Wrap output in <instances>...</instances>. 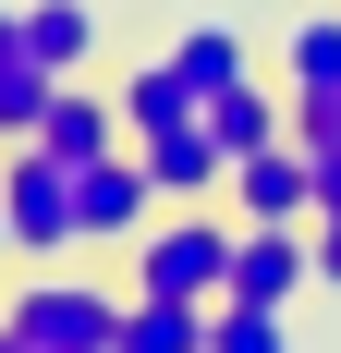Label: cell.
I'll use <instances>...</instances> for the list:
<instances>
[{"label": "cell", "mask_w": 341, "mask_h": 353, "mask_svg": "<svg viewBox=\"0 0 341 353\" xmlns=\"http://www.w3.org/2000/svg\"><path fill=\"white\" fill-rule=\"evenodd\" d=\"M25 49L49 73H86L98 61V12H86V0H25Z\"/></svg>", "instance_id": "obj_10"}, {"label": "cell", "mask_w": 341, "mask_h": 353, "mask_svg": "<svg viewBox=\"0 0 341 353\" xmlns=\"http://www.w3.org/2000/svg\"><path fill=\"white\" fill-rule=\"evenodd\" d=\"M170 61L195 73L207 98H220V85H244V73H256V61H244V37H232V25H183V37H170Z\"/></svg>", "instance_id": "obj_15"}, {"label": "cell", "mask_w": 341, "mask_h": 353, "mask_svg": "<svg viewBox=\"0 0 341 353\" xmlns=\"http://www.w3.org/2000/svg\"><path fill=\"white\" fill-rule=\"evenodd\" d=\"M280 317H293V305H244V292H220V305H207V353H280V341H293Z\"/></svg>", "instance_id": "obj_14"}, {"label": "cell", "mask_w": 341, "mask_h": 353, "mask_svg": "<svg viewBox=\"0 0 341 353\" xmlns=\"http://www.w3.org/2000/svg\"><path fill=\"white\" fill-rule=\"evenodd\" d=\"M0 256H12V219H0Z\"/></svg>", "instance_id": "obj_18"}, {"label": "cell", "mask_w": 341, "mask_h": 353, "mask_svg": "<svg viewBox=\"0 0 341 353\" xmlns=\"http://www.w3.org/2000/svg\"><path fill=\"white\" fill-rule=\"evenodd\" d=\"M122 305H135V292L73 281L61 256H49L25 292H0V341L12 353H122Z\"/></svg>", "instance_id": "obj_1"}, {"label": "cell", "mask_w": 341, "mask_h": 353, "mask_svg": "<svg viewBox=\"0 0 341 353\" xmlns=\"http://www.w3.org/2000/svg\"><path fill=\"white\" fill-rule=\"evenodd\" d=\"M207 134H220V146L244 159V146H269V134H293V110H280L269 85H256V73H244V85H220V98H207Z\"/></svg>", "instance_id": "obj_12"}, {"label": "cell", "mask_w": 341, "mask_h": 353, "mask_svg": "<svg viewBox=\"0 0 341 353\" xmlns=\"http://www.w3.org/2000/svg\"><path fill=\"white\" fill-rule=\"evenodd\" d=\"M207 341V305H183V292H135L122 305V353H195Z\"/></svg>", "instance_id": "obj_11"}, {"label": "cell", "mask_w": 341, "mask_h": 353, "mask_svg": "<svg viewBox=\"0 0 341 353\" xmlns=\"http://www.w3.org/2000/svg\"><path fill=\"white\" fill-rule=\"evenodd\" d=\"M293 134H341V98H305V110H293Z\"/></svg>", "instance_id": "obj_17"}, {"label": "cell", "mask_w": 341, "mask_h": 353, "mask_svg": "<svg viewBox=\"0 0 341 353\" xmlns=\"http://www.w3.org/2000/svg\"><path fill=\"white\" fill-rule=\"evenodd\" d=\"M49 98H61V73L25 49V12H0V146H25L49 122Z\"/></svg>", "instance_id": "obj_8"}, {"label": "cell", "mask_w": 341, "mask_h": 353, "mask_svg": "<svg viewBox=\"0 0 341 353\" xmlns=\"http://www.w3.org/2000/svg\"><path fill=\"white\" fill-rule=\"evenodd\" d=\"M135 146H146V171H159L170 208H195V195H220V183H232V146L207 134V110H195V122H170V134H135Z\"/></svg>", "instance_id": "obj_6"}, {"label": "cell", "mask_w": 341, "mask_h": 353, "mask_svg": "<svg viewBox=\"0 0 341 353\" xmlns=\"http://www.w3.org/2000/svg\"><path fill=\"white\" fill-rule=\"evenodd\" d=\"M232 244H244V219H220L195 195V208H170L135 232V292H183V305H220L232 292Z\"/></svg>", "instance_id": "obj_2"}, {"label": "cell", "mask_w": 341, "mask_h": 353, "mask_svg": "<svg viewBox=\"0 0 341 353\" xmlns=\"http://www.w3.org/2000/svg\"><path fill=\"white\" fill-rule=\"evenodd\" d=\"M110 98H122V122H135V134H170V122H195V110H207V85L170 61V49H159V61H135Z\"/></svg>", "instance_id": "obj_9"}, {"label": "cell", "mask_w": 341, "mask_h": 353, "mask_svg": "<svg viewBox=\"0 0 341 353\" xmlns=\"http://www.w3.org/2000/svg\"><path fill=\"white\" fill-rule=\"evenodd\" d=\"M317 292H341V208H317Z\"/></svg>", "instance_id": "obj_16"}, {"label": "cell", "mask_w": 341, "mask_h": 353, "mask_svg": "<svg viewBox=\"0 0 341 353\" xmlns=\"http://www.w3.org/2000/svg\"><path fill=\"white\" fill-rule=\"evenodd\" d=\"M220 195H232V219H317V171H305V146H293V134L244 146Z\"/></svg>", "instance_id": "obj_5"}, {"label": "cell", "mask_w": 341, "mask_h": 353, "mask_svg": "<svg viewBox=\"0 0 341 353\" xmlns=\"http://www.w3.org/2000/svg\"><path fill=\"white\" fill-rule=\"evenodd\" d=\"M305 98H341V0L293 25V110H305Z\"/></svg>", "instance_id": "obj_13"}, {"label": "cell", "mask_w": 341, "mask_h": 353, "mask_svg": "<svg viewBox=\"0 0 341 353\" xmlns=\"http://www.w3.org/2000/svg\"><path fill=\"white\" fill-rule=\"evenodd\" d=\"M159 208H170V195H159V171H146V146L73 159V219H86V244H135Z\"/></svg>", "instance_id": "obj_4"}, {"label": "cell", "mask_w": 341, "mask_h": 353, "mask_svg": "<svg viewBox=\"0 0 341 353\" xmlns=\"http://www.w3.org/2000/svg\"><path fill=\"white\" fill-rule=\"evenodd\" d=\"M37 146H49V159H110V146H135V122H122V98H98L86 73H61V98H49Z\"/></svg>", "instance_id": "obj_7"}, {"label": "cell", "mask_w": 341, "mask_h": 353, "mask_svg": "<svg viewBox=\"0 0 341 353\" xmlns=\"http://www.w3.org/2000/svg\"><path fill=\"white\" fill-rule=\"evenodd\" d=\"M0 219H12V256H37V268H49V256H73L86 244V219H73V159H49V146H12V159H0Z\"/></svg>", "instance_id": "obj_3"}]
</instances>
